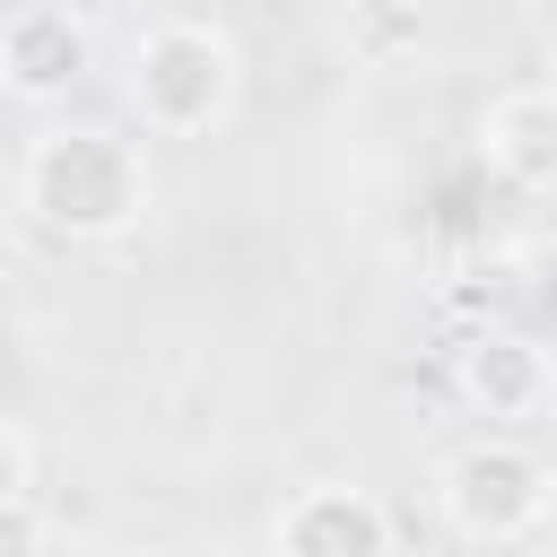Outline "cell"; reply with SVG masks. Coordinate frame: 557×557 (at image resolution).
<instances>
[{
    "label": "cell",
    "instance_id": "30bf717a",
    "mask_svg": "<svg viewBox=\"0 0 557 557\" xmlns=\"http://www.w3.org/2000/svg\"><path fill=\"white\" fill-rule=\"evenodd\" d=\"M540 557H557V540H548V548H540Z\"/></svg>",
    "mask_w": 557,
    "mask_h": 557
},
{
    "label": "cell",
    "instance_id": "8992f818",
    "mask_svg": "<svg viewBox=\"0 0 557 557\" xmlns=\"http://www.w3.org/2000/svg\"><path fill=\"white\" fill-rule=\"evenodd\" d=\"M96 61V26L70 0H17L0 17V87L9 104H61Z\"/></svg>",
    "mask_w": 557,
    "mask_h": 557
},
{
    "label": "cell",
    "instance_id": "5b68a950",
    "mask_svg": "<svg viewBox=\"0 0 557 557\" xmlns=\"http://www.w3.org/2000/svg\"><path fill=\"white\" fill-rule=\"evenodd\" d=\"M270 557H400L392 505L348 479H305L270 513Z\"/></svg>",
    "mask_w": 557,
    "mask_h": 557
},
{
    "label": "cell",
    "instance_id": "6da1fadb",
    "mask_svg": "<svg viewBox=\"0 0 557 557\" xmlns=\"http://www.w3.org/2000/svg\"><path fill=\"white\" fill-rule=\"evenodd\" d=\"M17 209L52 244H122L157 209L148 148L113 122H44L17 157Z\"/></svg>",
    "mask_w": 557,
    "mask_h": 557
},
{
    "label": "cell",
    "instance_id": "52a82bcc",
    "mask_svg": "<svg viewBox=\"0 0 557 557\" xmlns=\"http://www.w3.org/2000/svg\"><path fill=\"white\" fill-rule=\"evenodd\" d=\"M479 157L513 191H557V87H505L479 104Z\"/></svg>",
    "mask_w": 557,
    "mask_h": 557
},
{
    "label": "cell",
    "instance_id": "3957f363",
    "mask_svg": "<svg viewBox=\"0 0 557 557\" xmlns=\"http://www.w3.org/2000/svg\"><path fill=\"white\" fill-rule=\"evenodd\" d=\"M435 513L470 548H513L557 513V461L540 444L487 426V435H470L461 453L435 461Z\"/></svg>",
    "mask_w": 557,
    "mask_h": 557
},
{
    "label": "cell",
    "instance_id": "9c48e42d",
    "mask_svg": "<svg viewBox=\"0 0 557 557\" xmlns=\"http://www.w3.org/2000/svg\"><path fill=\"white\" fill-rule=\"evenodd\" d=\"M191 557H226V548H191Z\"/></svg>",
    "mask_w": 557,
    "mask_h": 557
},
{
    "label": "cell",
    "instance_id": "277c9868",
    "mask_svg": "<svg viewBox=\"0 0 557 557\" xmlns=\"http://www.w3.org/2000/svg\"><path fill=\"white\" fill-rule=\"evenodd\" d=\"M453 392L470 418H487L496 435H513L522 418H540L557 400V348L522 322H479L453 348Z\"/></svg>",
    "mask_w": 557,
    "mask_h": 557
},
{
    "label": "cell",
    "instance_id": "ba28073f",
    "mask_svg": "<svg viewBox=\"0 0 557 557\" xmlns=\"http://www.w3.org/2000/svg\"><path fill=\"white\" fill-rule=\"evenodd\" d=\"M366 9H383V17H435V9H453V0H366Z\"/></svg>",
    "mask_w": 557,
    "mask_h": 557
},
{
    "label": "cell",
    "instance_id": "7a4b0ae2",
    "mask_svg": "<svg viewBox=\"0 0 557 557\" xmlns=\"http://www.w3.org/2000/svg\"><path fill=\"white\" fill-rule=\"evenodd\" d=\"M122 96L148 139H209L244 104V52L218 17H157L131 35Z\"/></svg>",
    "mask_w": 557,
    "mask_h": 557
}]
</instances>
